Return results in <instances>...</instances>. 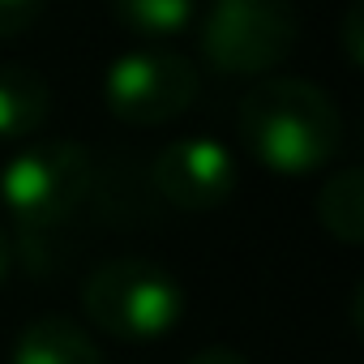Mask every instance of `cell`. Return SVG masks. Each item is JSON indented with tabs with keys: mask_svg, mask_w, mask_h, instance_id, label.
Masks as SVG:
<instances>
[{
	"mask_svg": "<svg viewBox=\"0 0 364 364\" xmlns=\"http://www.w3.org/2000/svg\"><path fill=\"white\" fill-rule=\"evenodd\" d=\"M236 129L249 154L279 176L321 171L343 141L334 99L304 77H270L245 90L236 107Z\"/></svg>",
	"mask_w": 364,
	"mask_h": 364,
	"instance_id": "cell-1",
	"label": "cell"
},
{
	"mask_svg": "<svg viewBox=\"0 0 364 364\" xmlns=\"http://www.w3.org/2000/svg\"><path fill=\"white\" fill-rule=\"evenodd\" d=\"M95 189V154L82 141L56 137L26 146L0 171V202H5L22 245H35L60 232Z\"/></svg>",
	"mask_w": 364,
	"mask_h": 364,
	"instance_id": "cell-2",
	"label": "cell"
},
{
	"mask_svg": "<svg viewBox=\"0 0 364 364\" xmlns=\"http://www.w3.org/2000/svg\"><path fill=\"white\" fill-rule=\"evenodd\" d=\"M82 309L95 330L129 343H150L180 326L185 291L150 257H112L99 262L82 283Z\"/></svg>",
	"mask_w": 364,
	"mask_h": 364,
	"instance_id": "cell-3",
	"label": "cell"
},
{
	"mask_svg": "<svg viewBox=\"0 0 364 364\" xmlns=\"http://www.w3.org/2000/svg\"><path fill=\"white\" fill-rule=\"evenodd\" d=\"M300 39L291 0H215L202 22V56L232 77H262L279 69Z\"/></svg>",
	"mask_w": 364,
	"mask_h": 364,
	"instance_id": "cell-4",
	"label": "cell"
},
{
	"mask_svg": "<svg viewBox=\"0 0 364 364\" xmlns=\"http://www.w3.org/2000/svg\"><path fill=\"white\" fill-rule=\"evenodd\" d=\"M107 112L124 124L154 129L185 116L198 99V69L171 48H137L112 60L103 77Z\"/></svg>",
	"mask_w": 364,
	"mask_h": 364,
	"instance_id": "cell-5",
	"label": "cell"
},
{
	"mask_svg": "<svg viewBox=\"0 0 364 364\" xmlns=\"http://www.w3.org/2000/svg\"><path fill=\"white\" fill-rule=\"evenodd\" d=\"M154 193L176 210H215L236 189V159L215 137H176L154 154Z\"/></svg>",
	"mask_w": 364,
	"mask_h": 364,
	"instance_id": "cell-6",
	"label": "cell"
},
{
	"mask_svg": "<svg viewBox=\"0 0 364 364\" xmlns=\"http://www.w3.org/2000/svg\"><path fill=\"white\" fill-rule=\"evenodd\" d=\"M9 364H107V360H103L99 343L73 317L43 313L18 334Z\"/></svg>",
	"mask_w": 364,
	"mask_h": 364,
	"instance_id": "cell-7",
	"label": "cell"
},
{
	"mask_svg": "<svg viewBox=\"0 0 364 364\" xmlns=\"http://www.w3.org/2000/svg\"><path fill=\"white\" fill-rule=\"evenodd\" d=\"M52 112V86L31 65H0V141L31 137Z\"/></svg>",
	"mask_w": 364,
	"mask_h": 364,
	"instance_id": "cell-8",
	"label": "cell"
},
{
	"mask_svg": "<svg viewBox=\"0 0 364 364\" xmlns=\"http://www.w3.org/2000/svg\"><path fill=\"white\" fill-rule=\"evenodd\" d=\"M317 219L338 245L364 240V176L360 167H338L317 193Z\"/></svg>",
	"mask_w": 364,
	"mask_h": 364,
	"instance_id": "cell-9",
	"label": "cell"
},
{
	"mask_svg": "<svg viewBox=\"0 0 364 364\" xmlns=\"http://www.w3.org/2000/svg\"><path fill=\"white\" fill-rule=\"evenodd\" d=\"M112 9L129 31L146 39H167L193 22L198 0H112Z\"/></svg>",
	"mask_w": 364,
	"mask_h": 364,
	"instance_id": "cell-10",
	"label": "cell"
},
{
	"mask_svg": "<svg viewBox=\"0 0 364 364\" xmlns=\"http://www.w3.org/2000/svg\"><path fill=\"white\" fill-rule=\"evenodd\" d=\"M39 9H43V0H0V43L31 31Z\"/></svg>",
	"mask_w": 364,
	"mask_h": 364,
	"instance_id": "cell-11",
	"label": "cell"
},
{
	"mask_svg": "<svg viewBox=\"0 0 364 364\" xmlns=\"http://www.w3.org/2000/svg\"><path fill=\"white\" fill-rule=\"evenodd\" d=\"M189 364H249L236 347H206V351H198Z\"/></svg>",
	"mask_w": 364,
	"mask_h": 364,
	"instance_id": "cell-12",
	"label": "cell"
},
{
	"mask_svg": "<svg viewBox=\"0 0 364 364\" xmlns=\"http://www.w3.org/2000/svg\"><path fill=\"white\" fill-rule=\"evenodd\" d=\"M9 270H14V240H9V232H5V228H0V287H5Z\"/></svg>",
	"mask_w": 364,
	"mask_h": 364,
	"instance_id": "cell-13",
	"label": "cell"
}]
</instances>
